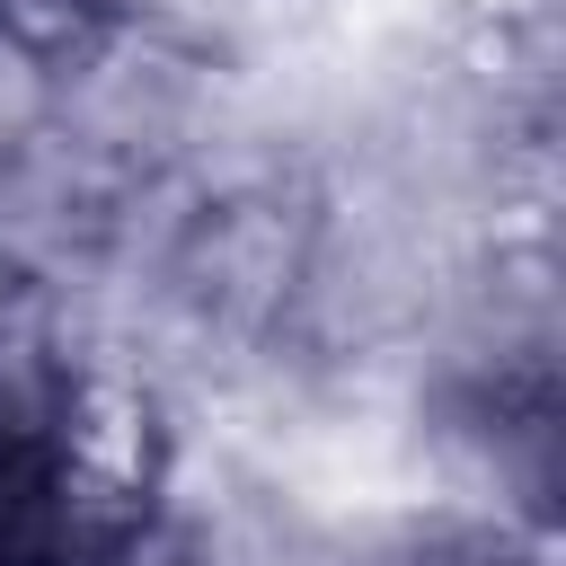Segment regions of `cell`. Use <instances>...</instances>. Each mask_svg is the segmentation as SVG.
I'll return each instance as SVG.
<instances>
[{"label":"cell","instance_id":"2","mask_svg":"<svg viewBox=\"0 0 566 566\" xmlns=\"http://www.w3.org/2000/svg\"><path fill=\"white\" fill-rule=\"evenodd\" d=\"M80 318L53 274H18L0 292V460H35L62 424L71 371H80Z\"/></svg>","mask_w":566,"mask_h":566},{"label":"cell","instance_id":"8","mask_svg":"<svg viewBox=\"0 0 566 566\" xmlns=\"http://www.w3.org/2000/svg\"><path fill=\"white\" fill-rule=\"evenodd\" d=\"M18 274H27V265H18V248H9V239H0V292H9V283H18Z\"/></svg>","mask_w":566,"mask_h":566},{"label":"cell","instance_id":"7","mask_svg":"<svg viewBox=\"0 0 566 566\" xmlns=\"http://www.w3.org/2000/svg\"><path fill=\"white\" fill-rule=\"evenodd\" d=\"M460 27H486V35H522V27H557V0H451Z\"/></svg>","mask_w":566,"mask_h":566},{"label":"cell","instance_id":"5","mask_svg":"<svg viewBox=\"0 0 566 566\" xmlns=\"http://www.w3.org/2000/svg\"><path fill=\"white\" fill-rule=\"evenodd\" d=\"M106 18H115L106 0H0V27H9L27 53H44V62L80 53V44H88Z\"/></svg>","mask_w":566,"mask_h":566},{"label":"cell","instance_id":"9","mask_svg":"<svg viewBox=\"0 0 566 566\" xmlns=\"http://www.w3.org/2000/svg\"><path fill=\"white\" fill-rule=\"evenodd\" d=\"M0 566H44V557H0Z\"/></svg>","mask_w":566,"mask_h":566},{"label":"cell","instance_id":"4","mask_svg":"<svg viewBox=\"0 0 566 566\" xmlns=\"http://www.w3.org/2000/svg\"><path fill=\"white\" fill-rule=\"evenodd\" d=\"M115 18H133V27H168V35H186V44H212V53H239L283 0H106Z\"/></svg>","mask_w":566,"mask_h":566},{"label":"cell","instance_id":"1","mask_svg":"<svg viewBox=\"0 0 566 566\" xmlns=\"http://www.w3.org/2000/svg\"><path fill=\"white\" fill-rule=\"evenodd\" d=\"M230 62L239 53H212V44H186L168 27H133V18H106L80 53L53 62V142L80 150L88 168L142 186V177H168L186 168L239 106L230 88Z\"/></svg>","mask_w":566,"mask_h":566},{"label":"cell","instance_id":"3","mask_svg":"<svg viewBox=\"0 0 566 566\" xmlns=\"http://www.w3.org/2000/svg\"><path fill=\"white\" fill-rule=\"evenodd\" d=\"M44 124H53V62L27 53V44L0 27V177L44 142Z\"/></svg>","mask_w":566,"mask_h":566},{"label":"cell","instance_id":"6","mask_svg":"<svg viewBox=\"0 0 566 566\" xmlns=\"http://www.w3.org/2000/svg\"><path fill=\"white\" fill-rule=\"evenodd\" d=\"M97 566H203V557H195V548H186V531H177V522L159 513V522H142V531H133L124 548H106Z\"/></svg>","mask_w":566,"mask_h":566}]
</instances>
